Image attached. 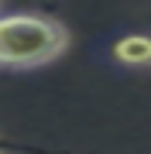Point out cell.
<instances>
[{"instance_id":"obj_1","label":"cell","mask_w":151,"mask_h":154,"mask_svg":"<svg viewBox=\"0 0 151 154\" xmlns=\"http://www.w3.org/2000/svg\"><path fill=\"white\" fill-rule=\"evenodd\" d=\"M72 34L52 14H0V69H38L69 51Z\"/></svg>"},{"instance_id":"obj_2","label":"cell","mask_w":151,"mask_h":154,"mask_svg":"<svg viewBox=\"0 0 151 154\" xmlns=\"http://www.w3.org/2000/svg\"><path fill=\"white\" fill-rule=\"evenodd\" d=\"M110 55L127 69H151V34H124L110 45Z\"/></svg>"},{"instance_id":"obj_3","label":"cell","mask_w":151,"mask_h":154,"mask_svg":"<svg viewBox=\"0 0 151 154\" xmlns=\"http://www.w3.org/2000/svg\"><path fill=\"white\" fill-rule=\"evenodd\" d=\"M0 154H65V151H52V147H34V144H21L14 137L0 134Z\"/></svg>"}]
</instances>
